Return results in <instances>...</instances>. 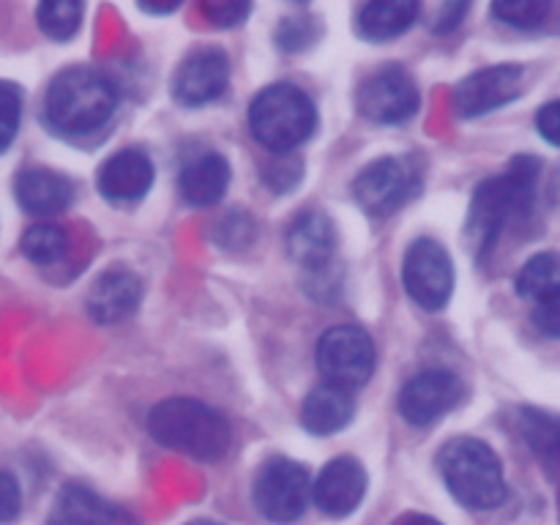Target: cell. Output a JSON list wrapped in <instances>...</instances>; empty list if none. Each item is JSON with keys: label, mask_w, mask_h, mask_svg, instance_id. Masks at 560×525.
Here are the masks:
<instances>
[{"label": "cell", "mask_w": 560, "mask_h": 525, "mask_svg": "<svg viewBox=\"0 0 560 525\" xmlns=\"http://www.w3.org/2000/svg\"><path fill=\"white\" fill-rule=\"evenodd\" d=\"M541 162L536 156H517L509 164L506 173L492 175L481 180L474 191L468 211V235L470 246L479 257L490 255L495 241L501 238L503 228L512 219L530 217L536 202V184H539Z\"/></svg>", "instance_id": "6da1fadb"}, {"label": "cell", "mask_w": 560, "mask_h": 525, "mask_svg": "<svg viewBox=\"0 0 560 525\" xmlns=\"http://www.w3.org/2000/svg\"><path fill=\"white\" fill-rule=\"evenodd\" d=\"M148 430L162 446L200 459V463L222 459L233 438L230 421L219 410L191 397H173L159 402L148 416Z\"/></svg>", "instance_id": "7a4b0ae2"}, {"label": "cell", "mask_w": 560, "mask_h": 525, "mask_svg": "<svg viewBox=\"0 0 560 525\" xmlns=\"http://www.w3.org/2000/svg\"><path fill=\"white\" fill-rule=\"evenodd\" d=\"M443 481L463 506L490 512L506 501L501 457L479 438H454L438 454Z\"/></svg>", "instance_id": "3957f363"}, {"label": "cell", "mask_w": 560, "mask_h": 525, "mask_svg": "<svg viewBox=\"0 0 560 525\" xmlns=\"http://www.w3.org/2000/svg\"><path fill=\"white\" fill-rule=\"evenodd\" d=\"M118 93L113 82L93 69H69L49 85L44 109L47 120L63 135H91L113 118Z\"/></svg>", "instance_id": "277c9868"}, {"label": "cell", "mask_w": 560, "mask_h": 525, "mask_svg": "<svg viewBox=\"0 0 560 525\" xmlns=\"http://www.w3.org/2000/svg\"><path fill=\"white\" fill-rule=\"evenodd\" d=\"M317 126V109L301 88L279 82L255 96L249 107V129L262 148L279 156L304 145Z\"/></svg>", "instance_id": "5b68a950"}, {"label": "cell", "mask_w": 560, "mask_h": 525, "mask_svg": "<svg viewBox=\"0 0 560 525\" xmlns=\"http://www.w3.org/2000/svg\"><path fill=\"white\" fill-rule=\"evenodd\" d=\"M377 364L375 342L359 326H334L317 342V370L339 388L364 386Z\"/></svg>", "instance_id": "8992f818"}, {"label": "cell", "mask_w": 560, "mask_h": 525, "mask_svg": "<svg viewBox=\"0 0 560 525\" xmlns=\"http://www.w3.org/2000/svg\"><path fill=\"white\" fill-rule=\"evenodd\" d=\"M312 495V481L304 465L293 459L273 457L257 470L252 498L255 506L273 523H293L306 512Z\"/></svg>", "instance_id": "52a82bcc"}, {"label": "cell", "mask_w": 560, "mask_h": 525, "mask_svg": "<svg viewBox=\"0 0 560 525\" xmlns=\"http://www.w3.org/2000/svg\"><path fill=\"white\" fill-rule=\"evenodd\" d=\"M402 282L410 299L435 312L448 304L454 293V266L448 252L435 238H419L405 252Z\"/></svg>", "instance_id": "ba28073f"}, {"label": "cell", "mask_w": 560, "mask_h": 525, "mask_svg": "<svg viewBox=\"0 0 560 525\" xmlns=\"http://www.w3.org/2000/svg\"><path fill=\"white\" fill-rule=\"evenodd\" d=\"M416 191V173L405 159H375L359 173L353 195L372 217H386L408 202Z\"/></svg>", "instance_id": "9c48e42d"}, {"label": "cell", "mask_w": 560, "mask_h": 525, "mask_svg": "<svg viewBox=\"0 0 560 525\" xmlns=\"http://www.w3.org/2000/svg\"><path fill=\"white\" fill-rule=\"evenodd\" d=\"M359 109L375 124H402L419 109V91L410 74L399 66L375 71L359 91Z\"/></svg>", "instance_id": "30bf717a"}, {"label": "cell", "mask_w": 560, "mask_h": 525, "mask_svg": "<svg viewBox=\"0 0 560 525\" xmlns=\"http://www.w3.org/2000/svg\"><path fill=\"white\" fill-rule=\"evenodd\" d=\"M463 394L465 386L454 372L427 370L405 383L402 394H399V413L416 427L435 424L448 410L457 408Z\"/></svg>", "instance_id": "8fae6325"}, {"label": "cell", "mask_w": 560, "mask_h": 525, "mask_svg": "<svg viewBox=\"0 0 560 525\" xmlns=\"http://www.w3.org/2000/svg\"><path fill=\"white\" fill-rule=\"evenodd\" d=\"M520 93H523V69L520 66H490V69L474 71L454 88V109L463 118H479V115L514 102Z\"/></svg>", "instance_id": "7c38bea8"}, {"label": "cell", "mask_w": 560, "mask_h": 525, "mask_svg": "<svg viewBox=\"0 0 560 525\" xmlns=\"http://www.w3.org/2000/svg\"><path fill=\"white\" fill-rule=\"evenodd\" d=\"M230 82V60L222 49H197L175 71L173 93L186 107H200L224 93Z\"/></svg>", "instance_id": "4fadbf2b"}, {"label": "cell", "mask_w": 560, "mask_h": 525, "mask_svg": "<svg viewBox=\"0 0 560 525\" xmlns=\"http://www.w3.org/2000/svg\"><path fill=\"white\" fill-rule=\"evenodd\" d=\"M366 492V470L353 457H337L312 481V498L328 517H348L361 506Z\"/></svg>", "instance_id": "5bb4252c"}, {"label": "cell", "mask_w": 560, "mask_h": 525, "mask_svg": "<svg viewBox=\"0 0 560 525\" xmlns=\"http://www.w3.org/2000/svg\"><path fill=\"white\" fill-rule=\"evenodd\" d=\"M98 191L109 202H137L148 195L153 186V162L142 151L126 148V151L113 153L98 170Z\"/></svg>", "instance_id": "9a60e30c"}, {"label": "cell", "mask_w": 560, "mask_h": 525, "mask_svg": "<svg viewBox=\"0 0 560 525\" xmlns=\"http://www.w3.org/2000/svg\"><path fill=\"white\" fill-rule=\"evenodd\" d=\"M142 301V279L129 268H109L88 293V312L96 323H118L135 315Z\"/></svg>", "instance_id": "2e32d148"}, {"label": "cell", "mask_w": 560, "mask_h": 525, "mask_svg": "<svg viewBox=\"0 0 560 525\" xmlns=\"http://www.w3.org/2000/svg\"><path fill=\"white\" fill-rule=\"evenodd\" d=\"M49 525H137L126 509L104 501L82 485H66L55 498Z\"/></svg>", "instance_id": "e0dca14e"}, {"label": "cell", "mask_w": 560, "mask_h": 525, "mask_svg": "<svg viewBox=\"0 0 560 525\" xmlns=\"http://www.w3.org/2000/svg\"><path fill=\"white\" fill-rule=\"evenodd\" d=\"M337 249V230L334 222L320 211H306L295 217L288 230V252L306 271H320L331 262Z\"/></svg>", "instance_id": "ac0fdd59"}, {"label": "cell", "mask_w": 560, "mask_h": 525, "mask_svg": "<svg viewBox=\"0 0 560 525\" xmlns=\"http://www.w3.org/2000/svg\"><path fill=\"white\" fill-rule=\"evenodd\" d=\"M14 195L20 206L33 217H55L66 211L74 197V186L66 175L47 167H27L16 175Z\"/></svg>", "instance_id": "d6986e66"}, {"label": "cell", "mask_w": 560, "mask_h": 525, "mask_svg": "<svg viewBox=\"0 0 560 525\" xmlns=\"http://www.w3.org/2000/svg\"><path fill=\"white\" fill-rule=\"evenodd\" d=\"M180 197L189 206L206 208L213 206L224 197L230 186V164L222 153H202V156L191 159L184 170H180Z\"/></svg>", "instance_id": "ffe728a7"}, {"label": "cell", "mask_w": 560, "mask_h": 525, "mask_svg": "<svg viewBox=\"0 0 560 525\" xmlns=\"http://www.w3.org/2000/svg\"><path fill=\"white\" fill-rule=\"evenodd\" d=\"M355 413V399L348 388L331 386V383H323V386L312 388L310 397L304 399V408H301V421L310 432L315 435H334V432L345 430V427L353 421Z\"/></svg>", "instance_id": "44dd1931"}, {"label": "cell", "mask_w": 560, "mask_h": 525, "mask_svg": "<svg viewBox=\"0 0 560 525\" xmlns=\"http://www.w3.org/2000/svg\"><path fill=\"white\" fill-rule=\"evenodd\" d=\"M419 3H366L359 11V33L370 42H388L408 31L419 16Z\"/></svg>", "instance_id": "7402d4cb"}, {"label": "cell", "mask_w": 560, "mask_h": 525, "mask_svg": "<svg viewBox=\"0 0 560 525\" xmlns=\"http://www.w3.org/2000/svg\"><path fill=\"white\" fill-rule=\"evenodd\" d=\"M517 427L536 457L560 465V416L539 408H523L517 416Z\"/></svg>", "instance_id": "603a6c76"}, {"label": "cell", "mask_w": 560, "mask_h": 525, "mask_svg": "<svg viewBox=\"0 0 560 525\" xmlns=\"http://www.w3.org/2000/svg\"><path fill=\"white\" fill-rule=\"evenodd\" d=\"M517 293L528 301H541L560 290V252H539L517 273Z\"/></svg>", "instance_id": "cb8c5ba5"}, {"label": "cell", "mask_w": 560, "mask_h": 525, "mask_svg": "<svg viewBox=\"0 0 560 525\" xmlns=\"http://www.w3.org/2000/svg\"><path fill=\"white\" fill-rule=\"evenodd\" d=\"M22 252L36 266H52V262L63 260L69 252V235L58 224H33L22 235Z\"/></svg>", "instance_id": "d4e9b609"}, {"label": "cell", "mask_w": 560, "mask_h": 525, "mask_svg": "<svg viewBox=\"0 0 560 525\" xmlns=\"http://www.w3.org/2000/svg\"><path fill=\"white\" fill-rule=\"evenodd\" d=\"M38 27L55 42H66L82 25V5L74 0H49L36 9Z\"/></svg>", "instance_id": "484cf974"}, {"label": "cell", "mask_w": 560, "mask_h": 525, "mask_svg": "<svg viewBox=\"0 0 560 525\" xmlns=\"http://www.w3.org/2000/svg\"><path fill=\"white\" fill-rule=\"evenodd\" d=\"M492 14L506 25L520 27V31H534L550 14L547 3H534V0H523V3H492Z\"/></svg>", "instance_id": "4316f807"}, {"label": "cell", "mask_w": 560, "mask_h": 525, "mask_svg": "<svg viewBox=\"0 0 560 525\" xmlns=\"http://www.w3.org/2000/svg\"><path fill=\"white\" fill-rule=\"evenodd\" d=\"M20 115H22V102L20 93L9 82H0V151L11 145V140L16 137L20 129Z\"/></svg>", "instance_id": "83f0119b"}, {"label": "cell", "mask_w": 560, "mask_h": 525, "mask_svg": "<svg viewBox=\"0 0 560 525\" xmlns=\"http://www.w3.org/2000/svg\"><path fill=\"white\" fill-rule=\"evenodd\" d=\"M301 162L290 153H279L271 164H266V184L277 191L293 189L301 180Z\"/></svg>", "instance_id": "f1b7e54d"}, {"label": "cell", "mask_w": 560, "mask_h": 525, "mask_svg": "<svg viewBox=\"0 0 560 525\" xmlns=\"http://www.w3.org/2000/svg\"><path fill=\"white\" fill-rule=\"evenodd\" d=\"M530 320H534L536 331L539 334H545V337L550 339H560V290L558 293L547 295V299L536 301Z\"/></svg>", "instance_id": "f546056e"}, {"label": "cell", "mask_w": 560, "mask_h": 525, "mask_svg": "<svg viewBox=\"0 0 560 525\" xmlns=\"http://www.w3.org/2000/svg\"><path fill=\"white\" fill-rule=\"evenodd\" d=\"M252 5L249 3H202V14L211 25L219 27H233L249 16Z\"/></svg>", "instance_id": "4dcf8cb0"}, {"label": "cell", "mask_w": 560, "mask_h": 525, "mask_svg": "<svg viewBox=\"0 0 560 525\" xmlns=\"http://www.w3.org/2000/svg\"><path fill=\"white\" fill-rule=\"evenodd\" d=\"M20 509H22L20 485H16L14 476L0 470V525L14 523Z\"/></svg>", "instance_id": "1f68e13d"}, {"label": "cell", "mask_w": 560, "mask_h": 525, "mask_svg": "<svg viewBox=\"0 0 560 525\" xmlns=\"http://www.w3.org/2000/svg\"><path fill=\"white\" fill-rule=\"evenodd\" d=\"M536 129H539V135L545 137L550 145L560 148V98L558 102L545 104V107L539 109V115H536Z\"/></svg>", "instance_id": "d6a6232c"}, {"label": "cell", "mask_w": 560, "mask_h": 525, "mask_svg": "<svg viewBox=\"0 0 560 525\" xmlns=\"http://www.w3.org/2000/svg\"><path fill=\"white\" fill-rule=\"evenodd\" d=\"M465 14H468V3H443L441 9L432 14L430 27L435 33H448L463 22Z\"/></svg>", "instance_id": "836d02e7"}, {"label": "cell", "mask_w": 560, "mask_h": 525, "mask_svg": "<svg viewBox=\"0 0 560 525\" xmlns=\"http://www.w3.org/2000/svg\"><path fill=\"white\" fill-rule=\"evenodd\" d=\"M399 525H441V523L432 517H427V514H408V517H405Z\"/></svg>", "instance_id": "e575fe53"}, {"label": "cell", "mask_w": 560, "mask_h": 525, "mask_svg": "<svg viewBox=\"0 0 560 525\" xmlns=\"http://www.w3.org/2000/svg\"><path fill=\"white\" fill-rule=\"evenodd\" d=\"M189 525H219V523H211V520H195V523H189Z\"/></svg>", "instance_id": "d590c367"}, {"label": "cell", "mask_w": 560, "mask_h": 525, "mask_svg": "<svg viewBox=\"0 0 560 525\" xmlns=\"http://www.w3.org/2000/svg\"><path fill=\"white\" fill-rule=\"evenodd\" d=\"M556 195L560 197V173H558V184H556Z\"/></svg>", "instance_id": "8d00e7d4"}]
</instances>
